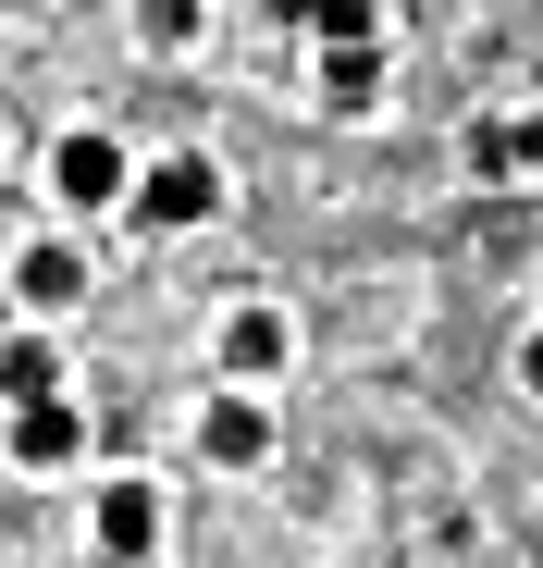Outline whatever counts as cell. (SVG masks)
Segmentation results:
<instances>
[{
  "label": "cell",
  "mask_w": 543,
  "mask_h": 568,
  "mask_svg": "<svg viewBox=\"0 0 543 568\" xmlns=\"http://www.w3.org/2000/svg\"><path fill=\"white\" fill-rule=\"evenodd\" d=\"M124 211H136L148 235H198V223L223 211V161H198V149H173V161H148V173L124 185Z\"/></svg>",
  "instance_id": "cell-1"
},
{
  "label": "cell",
  "mask_w": 543,
  "mask_h": 568,
  "mask_svg": "<svg viewBox=\"0 0 543 568\" xmlns=\"http://www.w3.org/2000/svg\"><path fill=\"white\" fill-rule=\"evenodd\" d=\"M124 185H136V161H124V136H100V124H74V136L50 149V199H62V211H124Z\"/></svg>",
  "instance_id": "cell-2"
},
{
  "label": "cell",
  "mask_w": 543,
  "mask_h": 568,
  "mask_svg": "<svg viewBox=\"0 0 543 568\" xmlns=\"http://www.w3.org/2000/svg\"><path fill=\"white\" fill-rule=\"evenodd\" d=\"M86 556H100V568H148V556H161V483H100V507H86Z\"/></svg>",
  "instance_id": "cell-3"
},
{
  "label": "cell",
  "mask_w": 543,
  "mask_h": 568,
  "mask_svg": "<svg viewBox=\"0 0 543 568\" xmlns=\"http://www.w3.org/2000/svg\"><path fill=\"white\" fill-rule=\"evenodd\" d=\"M0 445H13V469H74V457H86V408H74L62 384H50V396H13Z\"/></svg>",
  "instance_id": "cell-4"
},
{
  "label": "cell",
  "mask_w": 543,
  "mask_h": 568,
  "mask_svg": "<svg viewBox=\"0 0 543 568\" xmlns=\"http://www.w3.org/2000/svg\"><path fill=\"white\" fill-rule=\"evenodd\" d=\"M211 346H223V384H272V371H285V358H297V322H285V310H272V297H235Z\"/></svg>",
  "instance_id": "cell-5"
},
{
  "label": "cell",
  "mask_w": 543,
  "mask_h": 568,
  "mask_svg": "<svg viewBox=\"0 0 543 568\" xmlns=\"http://www.w3.org/2000/svg\"><path fill=\"white\" fill-rule=\"evenodd\" d=\"M198 457H211V469H259V457H272V396H259V384H223L211 420H198Z\"/></svg>",
  "instance_id": "cell-6"
},
{
  "label": "cell",
  "mask_w": 543,
  "mask_h": 568,
  "mask_svg": "<svg viewBox=\"0 0 543 568\" xmlns=\"http://www.w3.org/2000/svg\"><path fill=\"white\" fill-rule=\"evenodd\" d=\"M321 112H383V38H321Z\"/></svg>",
  "instance_id": "cell-7"
},
{
  "label": "cell",
  "mask_w": 543,
  "mask_h": 568,
  "mask_svg": "<svg viewBox=\"0 0 543 568\" xmlns=\"http://www.w3.org/2000/svg\"><path fill=\"white\" fill-rule=\"evenodd\" d=\"M13 297H25V310H74V297H86V247H74V235H38V247L13 260Z\"/></svg>",
  "instance_id": "cell-8"
},
{
  "label": "cell",
  "mask_w": 543,
  "mask_h": 568,
  "mask_svg": "<svg viewBox=\"0 0 543 568\" xmlns=\"http://www.w3.org/2000/svg\"><path fill=\"white\" fill-rule=\"evenodd\" d=\"M211 38V0H136V50H161V62H186Z\"/></svg>",
  "instance_id": "cell-9"
},
{
  "label": "cell",
  "mask_w": 543,
  "mask_h": 568,
  "mask_svg": "<svg viewBox=\"0 0 543 568\" xmlns=\"http://www.w3.org/2000/svg\"><path fill=\"white\" fill-rule=\"evenodd\" d=\"M383 13H396V0H297L309 38H383Z\"/></svg>",
  "instance_id": "cell-10"
},
{
  "label": "cell",
  "mask_w": 543,
  "mask_h": 568,
  "mask_svg": "<svg viewBox=\"0 0 543 568\" xmlns=\"http://www.w3.org/2000/svg\"><path fill=\"white\" fill-rule=\"evenodd\" d=\"M50 384H62L50 334H13V346H0V396H50Z\"/></svg>",
  "instance_id": "cell-11"
},
{
  "label": "cell",
  "mask_w": 543,
  "mask_h": 568,
  "mask_svg": "<svg viewBox=\"0 0 543 568\" xmlns=\"http://www.w3.org/2000/svg\"><path fill=\"white\" fill-rule=\"evenodd\" d=\"M506 161H519V173L543 185V112H519V124H506Z\"/></svg>",
  "instance_id": "cell-12"
},
{
  "label": "cell",
  "mask_w": 543,
  "mask_h": 568,
  "mask_svg": "<svg viewBox=\"0 0 543 568\" xmlns=\"http://www.w3.org/2000/svg\"><path fill=\"white\" fill-rule=\"evenodd\" d=\"M519 396H543V322L519 334Z\"/></svg>",
  "instance_id": "cell-13"
}]
</instances>
